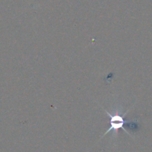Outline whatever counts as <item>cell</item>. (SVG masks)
<instances>
[{
	"instance_id": "1",
	"label": "cell",
	"mask_w": 152,
	"mask_h": 152,
	"mask_svg": "<svg viewBox=\"0 0 152 152\" xmlns=\"http://www.w3.org/2000/svg\"><path fill=\"white\" fill-rule=\"evenodd\" d=\"M105 112L110 117V125H111V127L108 129V130H107L106 132H105V134H103V136H105L107 134H108L109 132H113V133L114 134H117V132H118L119 129H122L124 127V125L126 124H131V125H137L136 120H134V121H130V120H125L124 117L123 116L120 115V112L118 111V113H115L114 114V112L110 113L109 111H107L106 109L103 108Z\"/></svg>"
}]
</instances>
